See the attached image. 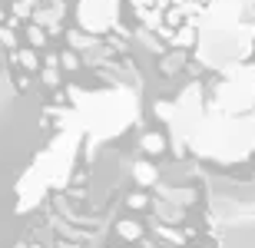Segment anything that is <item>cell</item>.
<instances>
[{"label":"cell","mask_w":255,"mask_h":248,"mask_svg":"<svg viewBox=\"0 0 255 248\" xmlns=\"http://www.w3.org/2000/svg\"><path fill=\"white\" fill-rule=\"evenodd\" d=\"M232 10L236 17H242V13H249V17H255L252 13V0H216L212 3V10H209V17H219L222 10ZM232 20H226L219 30H212V33H202V43H199V57L206 60L209 67H232V63H239V60L249 53V43H252V30L255 23H242V20H236V27H229Z\"/></svg>","instance_id":"6da1fadb"},{"label":"cell","mask_w":255,"mask_h":248,"mask_svg":"<svg viewBox=\"0 0 255 248\" xmlns=\"http://www.w3.org/2000/svg\"><path fill=\"white\" fill-rule=\"evenodd\" d=\"M116 20V0H80V27L90 33H103Z\"/></svg>","instance_id":"7a4b0ae2"},{"label":"cell","mask_w":255,"mask_h":248,"mask_svg":"<svg viewBox=\"0 0 255 248\" xmlns=\"http://www.w3.org/2000/svg\"><path fill=\"white\" fill-rule=\"evenodd\" d=\"M139 146L146 149V153H152V156H156V153H162V149H166V139H162L159 133H146V136L139 139Z\"/></svg>","instance_id":"3957f363"},{"label":"cell","mask_w":255,"mask_h":248,"mask_svg":"<svg viewBox=\"0 0 255 248\" xmlns=\"http://www.w3.org/2000/svg\"><path fill=\"white\" fill-rule=\"evenodd\" d=\"M136 182H139V185H152V182H156V175H159V172L152 169L149 163H136Z\"/></svg>","instance_id":"277c9868"},{"label":"cell","mask_w":255,"mask_h":248,"mask_svg":"<svg viewBox=\"0 0 255 248\" xmlns=\"http://www.w3.org/2000/svg\"><path fill=\"white\" fill-rule=\"evenodd\" d=\"M116 232H120V235H123V239H139V235H142V229H139V225H136V222H120V225H116Z\"/></svg>","instance_id":"5b68a950"},{"label":"cell","mask_w":255,"mask_h":248,"mask_svg":"<svg viewBox=\"0 0 255 248\" xmlns=\"http://www.w3.org/2000/svg\"><path fill=\"white\" fill-rule=\"evenodd\" d=\"M159 235H162V239H169V242H176V245H182V242H186V239H182V235H179L176 229H162Z\"/></svg>","instance_id":"8992f818"},{"label":"cell","mask_w":255,"mask_h":248,"mask_svg":"<svg viewBox=\"0 0 255 248\" xmlns=\"http://www.w3.org/2000/svg\"><path fill=\"white\" fill-rule=\"evenodd\" d=\"M20 60H23V67L37 70V53H30V50H23V53H20Z\"/></svg>","instance_id":"52a82bcc"},{"label":"cell","mask_w":255,"mask_h":248,"mask_svg":"<svg viewBox=\"0 0 255 248\" xmlns=\"http://www.w3.org/2000/svg\"><path fill=\"white\" fill-rule=\"evenodd\" d=\"M146 205H149L146 195H129V209H146Z\"/></svg>","instance_id":"ba28073f"},{"label":"cell","mask_w":255,"mask_h":248,"mask_svg":"<svg viewBox=\"0 0 255 248\" xmlns=\"http://www.w3.org/2000/svg\"><path fill=\"white\" fill-rule=\"evenodd\" d=\"M43 80H47V86H57L60 83V77L53 73V70H43Z\"/></svg>","instance_id":"9c48e42d"}]
</instances>
